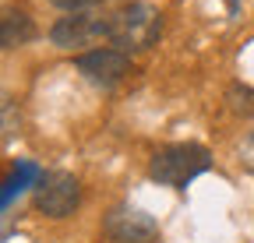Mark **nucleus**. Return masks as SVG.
I'll return each instance as SVG.
<instances>
[{"label":"nucleus","mask_w":254,"mask_h":243,"mask_svg":"<svg viewBox=\"0 0 254 243\" xmlns=\"http://www.w3.org/2000/svg\"><path fill=\"white\" fill-rule=\"evenodd\" d=\"M50 39L53 46L60 49H74V46H92V43H99L106 39L110 43V14L106 18H95V14H67V18H60L53 28H50Z\"/></svg>","instance_id":"6"},{"label":"nucleus","mask_w":254,"mask_h":243,"mask_svg":"<svg viewBox=\"0 0 254 243\" xmlns=\"http://www.w3.org/2000/svg\"><path fill=\"white\" fill-rule=\"evenodd\" d=\"M32 201H36V208L46 219H67L71 211L81 204V184L71 173H64V169L43 173L36 191H32Z\"/></svg>","instance_id":"3"},{"label":"nucleus","mask_w":254,"mask_h":243,"mask_svg":"<svg viewBox=\"0 0 254 243\" xmlns=\"http://www.w3.org/2000/svg\"><path fill=\"white\" fill-rule=\"evenodd\" d=\"M159 32H163V14L148 4H124L110 14V46L124 53H141L148 49Z\"/></svg>","instance_id":"2"},{"label":"nucleus","mask_w":254,"mask_h":243,"mask_svg":"<svg viewBox=\"0 0 254 243\" xmlns=\"http://www.w3.org/2000/svg\"><path fill=\"white\" fill-rule=\"evenodd\" d=\"M208 169H212V151L205 145H194V141L166 145L148 162V176L163 187H173V191H184L194 176H201Z\"/></svg>","instance_id":"1"},{"label":"nucleus","mask_w":254,"mask_h":243,"mask_svg":"<svg viewBox=\"0 0 254 243\" xmlns=\"http://www.w3.org/2000/svg\"><path fill=\"white\" fill-rule=\"evenodd\" d=\"M36 39V21L18 7H0V49H18Z\"/></svg>","instance_id":"7"},{"label":"nucleus","mask_w":254,"mask_h":243,"mask_svg":"<svg viewBox=\"0 0 254 243\" xmlns=\"http://www.w3.org/2000/svg\"><path fill=\"white\" fill-rule=\"evenodd\" d=\"M50 4L60 7V11H67V14H78V11H88L95 4H103V0H50Z\"/></svg>","instance_id":"9"},{"label":"nucleus","mask_w":254,"mask_h":243,"mask_svg":"<svg viewBox=\"0 0 254 243\" xmlns=\"http://www.w3.org/2000/svg\"><path fill=\"white\" fill-rule=\"evenodd\" d=\"M226 102H230L233 113H240V116H254V88H247V85H233V88H230V96H226Z\"/></svg>","instance_id":"8"},{"label":"nucleus","mask_w":254,"mask_h":243,"mask_svg":"<svg viewBox=\"0 0 254 243\" xmlns=\"http://www.w3.org/2000/svg\"><path fill=\"white\" fill-rule=\"evenodd\" d=\"M74 67L85 81L99 85V88H113L117 81H124V74L131 71V53H124L117 46H95L88 53H81L74 60Z\"/></svg>","instance_id":"4"},{"label":"nucleus","mask_w":254,"mask_h":243,"mask_svg":"<svg viewBox=\"0 0 254 243\" xmlns=\"http://www.w3.org/2000/svg\"><path fill=\"white\" fill-rule=\"evenodd\" d=\"M14 127V106H11V99L0 92V134H7Z\"/></svg>","instance_id":"10"},{"label":"nucleus","mask_w":254,"mask_h":243,"mask_svg":"<svg viewBox=\"0 0 254 243\" xmlns=\"http://www.w3.org/2000/svg\"><path fill=\"white\" fill-rule=\"evenodd\" d=\"M103 233H106L110 243H152L159 226L148 211L131 208V204H117L103 219Z\"/></svg>","instance_id":"5"}]
</instances>
